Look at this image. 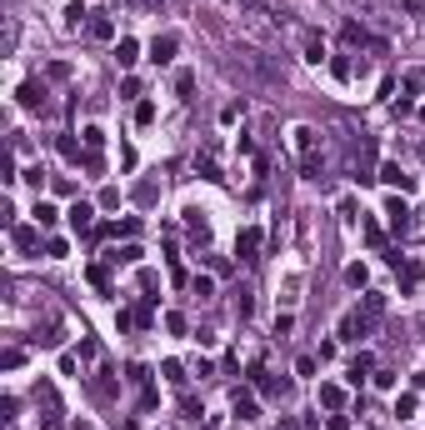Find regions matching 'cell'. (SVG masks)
Segmentation results:
<instances>
[{"label": "cell", "instance_id": "obj_1", "mask_svg": "<svg viewBox=\"0 0 425 430\" xmlns=\"http://www.w3.org/2000/svg\"><path fill=\"white\" fill-rule=\"evenodd\" d=\"M381 310H386V300H381V295H365V315H360V310H350V315L340 320V340H360L370 326H376V315H381Z\"/></svg>", "mask_w": 425, "mask_h": 430}, {"label": "cell", "instance_id": "obj_2", "mask_svg": "<svg viewBox=\"0 0 425 430\" xmlns=\"http://www.w3.org/2000/svg\"><path fill=\"white\" fill-rule=\"evenodd\" d=\"M35 400H40V430H66V410H61V400H56V386L40 381V386H35Z\"/></svg>", "mask_w": 425, "mask_h": 430}, {"label": "cell", "instance_id": "obj_3", "mask_svg": "<svg viewBox=\"0 0 425 430\" xmlns=\"http://www.w3.org/2000/svg\"><path fill=\"white\" fill-rule=\"evenodd\" d=\"M376 180H381V185H390V190H400V195H410V190H415V176H405V171L395 166V160H381Z\"/></svg>", "mask_w": 425, "mask_h": 430}, {"label": "cell", "instance_id": "obj_4", "mask_svg": "<svg viewBox=\"0 0 425 430\" xmlns=\"http://www.w3.org/2000/svg\"><path fill=\"white\" fill-rule=\"evenodd\" d=\"M260 245H265V235H260L255 226H245V231L235 235V255H240V260H260Z\"/></svg>", "mask_w": 425, "mask_h": 430}, {"label": "cell", "instance_id": "obj_5", "mask_svg": "<svg viewBox=\"0 0 425 430\" xmlns=\"http://www.w3.org/2000/svg\"><path fill=\"white\" fill-rule=\"evenodd\" d=\"M255 386L271 395V400H285V395H290V381H285V375H265L260 365H255Z\"/></svg>", "mask_w": 425, "mask_h": 430}, {"label": "cell", "instance_id": "obj_6", "mask_svg": "<svg viewBox=\"0 0 425 430\" xmlns=\"http://www.w3.org/2000/svg\"><path fill=\"white\" fill-rule=\"evenodd\" d=\"M66 215H70V231H75V235H90V231H95V210H90L85 200H75Z\"/></svg>", "mask_w": 425, "mask_h": 430}, {"label": "cell", "instance_id": "obj_7", "mask_svg": "<svg viewBox=\"0 0 425 430\" xmlns=\"http://www.w3.org/2000/svg\"><path fill=\"white\" fill-rule=\"evenodd\" d=\"M185 231H190L195 245H210V221H205V210H195V205L185 210Z\"/></svg>", "mask_w": 425, "mask_h": 430}, {"label": "cell", "instance_id": "obj_8", "mask_svg": "<svg viewBox=\"0 0 425 430\" xmlns=\"http://www.w3.org/2000/svg\"><path fill=\"white\" fill-rule=\"evenodd\" d=\"M11 245H16L20 255L40 250V226H16V231H11Z\"/></svg>", "mask_w": 425, "mask_h": 430}, {"label": "cell", "instance_id": "obj_9", "mask_svg": "<svg viewBox=\"0 0 425 430\" xmlns=\"http://www.w3.org/2000/svg\"><path fill=\"white\" fill-rule=\"evenodd\" d=\"M150 61H155V66H171V61H175V35H155V40H150Z\"/></svg>", "mask_w": 425, "mask_h": 430}, {"label": "cell", "instance_id": "obj_10", "mask_svg": "<svg viewBox=\"0 0 425 430\" xmlns=\"http://www.w3.org/2000/svg\"><path fill=\"white\" fill-rule=\"evenodd\" d=\"M386 221H390V231H405V226H410V210H405V200H400V195H390V200H386Z\"/></svg>", "mask_w": 425, "mask_h": 430}, {"label": "cell", "instance_id": "obj_11", "mask_svg": "<svg viewBox=\"0 0 425 430\" xmlns=\"http://www.w3.org/2000/svg\"><path fill=\"white\" fill-rule=\"evenodd\" d=\"M116 61H121V66H125V70H130V66H135V61H140V45H135V40H130V35H121V40H116Z\"/></svg>", "mask_w": 425, "mask_h": 430}, {"label": "cell", "instance_id": "obj_12", "mask_svg": "<svg viewBox=\"0 0 425 430\" xmlns=\"http://www.w3.org/2000/svg\"><path fill=\"white\" fill-rule=\"evenodd\" d=\"M195 171H200V180H216V185L226 180V176H221V166H216V155H210V150H205V155H195Z\"/></svg>", "mask_w": 425, "mask_h": 430}, {"label": "cell", "instance_id": "obj_13", "mask_svg": "<svg viewBox=\"0 0 425 430\" xmlns=\"http://www.w3.org/2000/svg\"><path fill=\"white\" fill-rule=\"evenodd\" d=\"M420 276H425V265H420V260H405V271H400V290L410 295V290L420 285Z\"/></svg>", "mask_w": 425, "mask_h": 430}, {"label": "cell", "instance_id": "obj_14", "mask_svg": "<svg viewBox=\"0 0 425 430\" xmlns=\"http://www.w3.org/2000/svg\"><path fill=\"white\" fill-rule=\"evenodd\" d=\"M321 405H326L331 415H335V410H345V391H340V386H321Z\"/></svg>", "mask_w": 425, "mask_h": 430}, {"label": "cell", "instance_id": "obj_15", "mask_svg": "<svg viewBox=\"0 0 425 430\" xmlns=\"http://www.w3.org/2000/svg\"><path fill=\"white\" fill-rule=\"evenodd\" d=\"M56 221H61V210L50 205V200H40V205H35V226H40V231H50Z\"/></svg>", "mask_w": 425, "mask_h": 430}, {"label": "cell", "instance_id": "obj_16", "mask_svg": "<svg viewBox=\"0 0 425 430\" xmlns=\"http://www.w3.org/2000/svg\"><path fill=\"white\" fill-rule=\"evenodd\" d=\"M230 405H235V415H240V420H255V395H250V391H235V400H230Z\"/></svg>", "mask_w": 425, "mask_h": 430}, {"label": "cell", "instance_id": "obj_17", "mask_svg": "<svg viewBox=\"0 0 425 430\" xmlns=\"http://www.w3.org/2000/svg\"><path fill=\"white\" fill-rule=\"evenodd\" d=\"M85 16H90V11H85V0H70V6H66V30H80Z\"/></svg>", "mask_w": 425, "mask_h": 430}, {"label": "cell", "instance_id": "obj_18", "mask_svg": "<svg viewBox=\"0 0 425 430\" xmlns=\"http://www.w3.org/2000/svg\"><path fill=\"white\" fill-rule=\"evenodd\" d=\"M40 100H45V90H40L35 80H25V85H20V105H25V111H35Z\"/></svg>", "mask_w": 425, "mask_h": 430}, {"label": "cell", "instance_id": "obj_19", "mask_svg": "<svg viewBox=\"0 0 425 430\" xmlns=\"http://www.w3.org/2000/svg\"><path fill=\"white\" fill-rule=\"evenodd\" d=\"M295 150H300V155H315V130H310V125L295 130Z\"/></svg>", "mask_w": 425, "mask_h": 430}, {"label": "cell", "instance_id": "obj_20", "mask_svg": "<svg viewBox=\"0 0 425 430\" xmlns=\"http://www.w3.org/2000/svg\"><path fill=\"white\" fill-rule=\"evenodd\" d=\"M90 35H95V40H111V35H116L111 16H95V20H90Z\"/></svg>", "mask_w": 425, "mask_h": 430}, {"label": "cell", "instance_id": "obj_21", "mask_svg": "<svg viewBox=\"0 0 425 430\" xmlns=\"http://www.w3.org/2000/svg\"><path fill=\"white\" fill-rule=\"evenodd\" d=\"M365 281H370V271H365V265H360V260H355V265H345V285H355V290H360Z\"/></svg>", "mask_w": 425, "mask_h": 430}, {"label": "cell", "instance_id": "obj_22", "mask_svg": "<svg viewBox=\"0 0 425 430\" xmlns=\"http://www.w3.org/2000/svg\"><path fill=\"white\" fill-rule=\"evenodd\" d=\"M400 85H405L410 95H420V90H425V70H405V75H400Z\"/></svg>", "mask_w": 425, "mask_h": 430}, {"label": "cell", "instance_id": "obj_23", "mask_svg": "<svg viewBox=\"0 0 425 430\" xmlns=\"http://www.w3.org/2000/svg\"><path fill=\"white\" fill-rule=\"evenodd\" d=\"M80 135H85V150H100V145H105V130H100V125H85Z\"/></svg>", "mask_w": 425, "mask_h": 430}, {"label": "cell", "instance_id": "obj_24", "mask_svg": "<svg viewBox=\"0 0 425 430\" xmlns=\"http://www.w3.org/2000/svg\"><path fill=\"white\" fill-rule=\"evenodd\" d=\"M56 145H61V155H66V160H85V155H80V145H75V135H61Z\"/></svg>", "mask_w": 425, "mask_h": 430}, {"label": "cell", "instance_id": "obj_25", "mask_svg": "<svg viewBox=\"0 0 425 430\" xmlns=\"http://www.w3.org/2000/svg\"><path fill=\"white\" fill-rule=\"evenodd\" d=\"M415 405H420L415 395H400V400H395V415H400V420H410V415H415Z\"/></svg>", "mask_w": 425, "mask_h": 430}, {"label": "cell", "instance_id": "obj_26", "mask_svg": "<svg viewBox=\"0 0 425 430\" xmlns=\"http://www.w3.org/2000/svg\"><path fill=\"white\" fill-rule=\"evenodd\" d=\"M166 331H171V336H185V315H180V310L166 315Z\"/></svg>", "mask_w": 425, "mask_h": 430}, {"label": "cell", "instance_id": "obj_27", "mask_svg": "<svg viewBox=\"0 0 425 430\" xmlns=\"http://www.w3.org/2000/svg\"><path fill=\"white\" fill-rule=\"evenodd\" d=\"M161 375H166L171 386H180V381H185V375H180V360H166V365H161Z\"/></svg>", "mask_w": 425, "mask_h": 430}, {"label": "cell", "instance_id": "obj_28", "mask_svg": "<svg viewBox=\"0 0 425 430\" xmlns=\"http://www.w3.org/2000/svg\"><path fill=\"white\" fill-rule=\"evenodd\" d=\"M305 61L321 66V61H326V45H321V40H305Z\"/></svg>", "mask_w": 425, "mask_h": 430}, {"label": "cell", "instance_id": "obj_29", "mask_svg": "<svg viewBox=\"0 0 425 430\" xmlns=\"http://www.w3.org/2000/svg\"><path fill=\"white\" fill-rule=\"evenodd\" d=\"M190 90H195V75L180 70V75H175V95H190Z\"/></svg>", "mask_w": 425, "mask_h": 430}, {"label": "cell", "instance_id": "obj_30", "mask_svg": "<svg viewBox=\"0 0 425 430\" xmlns=\"http://www.w3.org/2000/svg\"><path fill=\"white\" fill-rule=\"evenodd\" d=\"M111 260H121V265H135V260H140V245H125V250H116Z\"/></svg>", "mask_w": 425, "mask_h": 430}, {"label": "cell", "instance_id": "obj_31", "mask_svg": "<svg viewBox=\"0 0 425 430\" xmlns=\"http://www.w3.org/2000/svg\"><path fill=\"white\" fill-rule=\"evenodd\" d=\"M135 121H140V125H150V121H155V105H150V100H140V105H135Z\"/></svg>", "mask_w": 425, "mask_h": 430}, {"label": "cell", "instance_id": "obj_32", "mask_svg": "<svg viewBox=\"0 0 425 430\" xmlns=\"http://www.w3.org/2000/svg\"><path fill=\"white\" fill-rule=\"evenodd\" d=\"M66 250H70V245H66V240H61V235H50V240H45V255H56V260H61V255H66Z\"/></svg>", "mask_w": 425, "mask_h": 430}, {"label": "cell", "instance_id": "obj_33", "mask_svg": "<svg viewBox=\"0 0 425 430\" xmlns=\"http://www.w3.org/2000/svg\"><path fill=\"white\" fill-rule=\"evenodd\" d=\"M190 285H195V295H200V300H205V295H210V290H216V281H210V276H195V281H190Z\"/></svg>", "mask_w": 425, "mask_h": 430}, {"label": "cell", "instance_id": "obj_34", "mask_svg": "<svg viewBox=\"0 0 425 430\" xmlns=\"http://www.w3.org/2000/svg\"><path fill=\"white\" fill-rule=\"evenodd\" d=\"M20 360H25V350H16V345H11V350H6V355H0V365H6V370H16V365H20Z\"/></svg>", "mask_w": 425, "mask_h": 430}, {"label": "cell", "instance_id": "obj_35", "mask_svg": "<svg viewBox=\"0 0 425 430\" xmlns=\"http://www.w3.org/2000/svg\"><path fill=\"white\" fill-rule=\"evenodd\" d=\"M345 40H350V45H370V35H365L360 25H345Z\"/></svg>", "mask_w": 425, "mask_h": 430}, {"label": "cell", "instance_id": "obj_36", "mask_svg": "<svg viewBox=\"0 0 425 430\" xmlns=\"http://www.w3.org/2000/svg\"><path fill=\"white\" fill-rule=\"evenodd\" d=\"M331 70H335V80H350V61H345V56H335Z\"/></svg>", "mask_w": 425, "mask_h": 430}, {"label": "cell", "instance_id": "obj_37", "mask_svg": "<svg viewBox=\"0 0 425 430\" xmlns=\"http://www.w3.org/2000/svg\"><path fill=\"white\" fill-rule=\"evenodd\" d=\"M235 310H240V320H245V315L255 310V300H250V290H240V295H235Z\"/></svg>", "mask_w": 425, "mask_h": 430}, {"label": "cell", "instance_id": "obj_38", "mask_svg": "<svg viewBox=\"0 0 425 430\" xmlns=\"http://www.w3.org/2000/svg\"><path fill=\"white\" fill-rule=\"evenodd\" d=\"M100 205H105V210L121 205V190H116V185H105V190H100Z\"/></svg>", "mask_w": 425, "mask_h": 430}, {"label": "cell", "instance_id": "obj_39", "mask_svg": "<svg viewBox=\"0 0 425 430\" xmlns=\"http://www.w3.org/2000/svg\"><path fill=\"white\" fill-rule=\"evenodd\" d=\"M295 331V315H276V336H290Z\"/></svg>", "mask_w": 425, "mask_h": 430}, {"label": "cell", "instance_id": "obj_40", "mask_svg": "<svg viewBox=\"0 0 425 430\" xmlns=\"http://www.w3.org/2000/svg\"><path fill=\"white\" fill-rule=\"evenodd\" d=\"M340 221H345V226H355V200H350V195L340 200Z\"/></svg>", "mask_w": 425, "mask_h": 430}, {"label": "cell", "instance_id": "obj_41", "mask_svg": "<svg viewBox=\"0 0 425 430\" xmlns=\"http://www.w3.org/2000/svg\"><path fill=\"white\" fill-rule=\"evenodd\" d=\"M20 180H30V185L40 190V180H45V171H40V166H30V171H20Z\"/></svg>", "mask_w": 425, "mask_h": 430}, {"label": "cell", "instance_id": "obj_42", "mask_svg": "<svg viewBox=\"0 0 425 430\" xmlns=\"http://www.w3.org/2000/svg\"><path fill=\"white\" fill-rule=\"evenodd\" d=\"M400 6H405L410 16H425V0H400Z\"/></svg>", "mask_w": 425, "mask_h": 430}, {"label": "cell", "instance_id": "obj_43", "mask_svg": "<svg viewBox=\"0 0 425 430\" xmlns=\"http://www.w3.org/2000/svg\"><path fill=\"white\" fill-rule=\"evenodd\" d=\"M331 430H350V420H345V415L335 410V415H331Z\"/></svg>", "mask_w": 425, "mask_h": 430}]
</instances>
